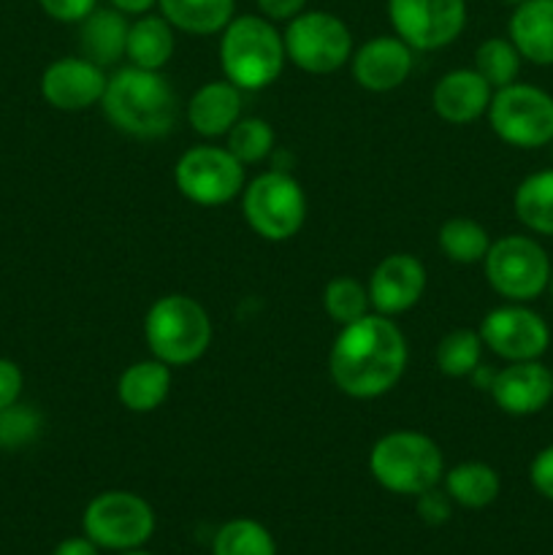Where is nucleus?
Returning <instances> with one entry per match:
<instances>
[{
    "label": "nucleus",
    "instance_id": "obj_17",
    "mask_svg": "<svg viewBox=\"0 0 553 555\" xmlns=\"http://www.w3.org/2000/svg\"><path fill=\"white\" fill-rule=\"evenodd\" d=\"M412 49L399 36H374L352 49L350 68L358 87L369 92H390L412 74Z\"/></svg>",
    "mask_w": 553,
    "mask_h": 555
},
{
    "label": "nucleus",
    "instance_id": "obj_10",
    "mask_svg": "<svg viewBox=\"0 0 553 555\" xmlns=\"http://www.w3.org/2000/svg\"><path fill=\"white\" fill-rule=\"evenodd\" d=\"M285 54L296 68L325 76L339 70L352 57V33L331 11H307L287 22Z\"/></svg>",
    "mask_w": 553,
    "mask_h": 555
},
{
    "label": "nucleus",
    "instance_id": "obj_36",
    "mask_svg": "<svg viewBox=\"0 0 553 555\" xmlns=\"http://www.w3.org/2000/svg\"><path fill=\"white\" fill-rule=\"evenodd\" d=\"M25 388V374H22L20 363L11 358H0V410L16 404Z\"/></svg>",
    "mask_w": 553,
    "mask_h": 555
},
{
    "label": "nucleus",
    "instance_id": "obj_43",
    "mask_svg": "<svg viewBox=\"0 0 553 555\" xmlns=\"http://www.w3.org/2000/svg\"><path fill=\"white\" fill-rule=\"evenodd\" d=\"M504 3H510V5H518V3H524V0H504Z\"/></svg>",
    "mask_w": 553,
    "mask_h": 555
},
{
    "label": "nucleus",
    "instance_id": "obj_21",
    "mask_svg": "<svg viewBox=\"0 0 553 555\" xmlns=\"http://www.w3.org/2000/svg\"><path fill=\"white\" fill-rule=\"evenodd\" d=\"M130 22L123 11L112 5H98L90 16L79 22V49L81 57L92 60L101 68L117 65L125 57L128 47Z\"/></svg>",
    "mask_w": 553,
    "mask_h": 555
},
{
    "label": "nucleus",
    "instance_id": "obj_33",
    "mask_svg": "<svg viewBox=\"0 0 553 555\" xmlns=\"http://www.w3.org/2000/svg\"><path fill=\"white\" fill-rule=\"evenodd\" d=\"M41 434V415L30 404H11L0 410V448L20 450Z\"/></svg>",
    "mask_w": 553,
    "mask_h": 555
},
{
    "label": "nucleus",
    "instance_id": "obj_16",
    "mask_svg": "<svg viewBox=\"0 0 553 555\" xmlns=\"http://www.w3.org/2000/svg\"><path fill=\"white\" fill-rule=\"evenodd\" d=\"M488 393L504 415H537L553 399V372L540 361L507 363L493 374Z\"/></svg>",
    "mask_w": 553,
    "mask_h": 555
},
{
    "label": "nucleus",
    "instance_id": "obj_8",
    "mask_svg": "<svg viewBox=\"0 0 553 555\" xmlns=\"http://www.w3.org/2000/svg\"><path fill=\"white\" fill-rule=\"evenodd\" d=\"M81 529L101 551H136L155 534V509L133 491H103L85 507Z\"/></svg>",
    "mask_w": 553,
    "mask_h": 555
},
{
    "label": "nucleus",
    "instance_id": "obj_19",
    "mask_svg": "<svg viewBox=\"0 0 553 555\" xmlns=\"http://www.w3.org/2000/svg\"><path fill=\"white\" fill-rule=\"evenodd\" d=\"M242 117V90L231 81H206L188 103L190 128L204 139H220Z\"/></svg>",
    "mask_w": 553,
    "mask_h": 555
},
{
    "label": "nucleus",
    "instance_id": "obj_40",
    "mask_svg": "<svg viewBox=\"0 0 553 555\" xmlns=\"http://www.w3.org/2000/svg\"><path fill=\"white\" fill-rule=\"evenodd\" d=\"M108 5L123 11L125 16H141V14H150L152 5H157V0H108Z\"/></svg>",
    "mask_w": 553,
    "mask_h": 555
},
{
    "label": "nucleus",
    "instance_id": "obj_26",
    "mask_svg": "<svg viewBox=\"0 0 553 555\" xmlns=\"http://www.w3.org/2000/svg\"><path fill=\"white\" fill-rule=\"evenodd\" d=\"M513 209L531 233L553 236V168L531 173L515 188Z\"/></svg>",
    "mask_w": 553,
    "mask_h": 555
},
{
    "label": "nucleus",
    "instance_id": "obj_6",
    "mask_svg": "<svg viewBox=\"0 0 553 555\" xmlns=\"http://www.w3.org/2000/svg\"><path fill=\"white\" fill-rule=\"evenodd\" d=\"M242 211L247 225L266 242H287L298 236L307 220V195L298 179L285 171L258 173L242 190Z\"/></svg>",
    "mask_w": 553,
    "mask_h": 555
},
{
    "label": "nucleus",
    "instance_id": "obj_35",
    "mask_svg": "<svg viewBox=\"0 0 553 555\" xmlns=\"http://www.w3.org/2000/svg\"><path fill=\"white\" fill-rule=\"evenodd\" d=\"M529 480L542 499L553 502V444H548L535 455L529 466Z\"/></svg>",
    "mask_w": 553,
    "mask_h": 555
},
{
    "label": "nucleus",
    "instance_id": "obj_3",
    "mask_svg": "<svg viewBox=\"0 0 553 555\" xmlns=\"http://www.w3.org/2000/svg\"><path fill=\"white\" fill-rule=\"evenodd\" d=\"M287 63L285 38L263 14L233 16L220 33L222 74L239 90L258 92L274 85Z\"/></svg>",
    "mask_w": 553,
    "mask_h": 555
},
{
    "label": "nucleus",
    "instance_id": "obj_20",
    "mask_svg": "<svg viewBox=\"0 0 553 555\" xmlns=\"http://www.w3.org/2000/svg\"><path fill=\"white\" fill-rule=\"evenodd\" d=\"M507 38L531 65H553V0H524L515 5Z\"/></svg>",
    "mask_w": 553,
    "mask_h": 555
},
{
    "label": "nucleus",
    "instance_id": "obj_28",
    "mask_svg": "<svg viewBox=\"0 0 553 555\" xmlns=\"http://www.w3.org/2000/svg\"><path fill=\"white\" fill-rule=\"evenodd\" d=\"M211 555H276L271 531L253 518H233L217 529Z\"/></svg>",
    "mask_w": 553,
    "mask_h": 555
},
{
    "label": "nucleus",
    "instance_id": "obj_27",
    "mask_svg": "<svg viewBox=\"0 0 553 555\" xmlns=\"http://www.w3.org/2000/svg\"><path fill=\"white\" fill-rule=\"evenodd\" d=\"M439 253L448 260L461 266L483 263L488 247H491V236H488L486 228L477 220L470 217H453V220L442 222L437 233Z\"/></svg>",
    "mask_w": 553,
    "mask_h": 555
},
{
    "label": "nucleus",
    "instance_id": "obj_1",
    "mask_svg": "<svg viewBox=\"0 0 553 555\" xmlns=\"http://www.w3.org/2000/svg\"><path fill=\"white\" fill-rule=\"evenodd\" d=\"M410 347L399 325L385 314H363L342 325L329 352V372L336 388L358 401L390 393L404 377Z\"/></svg>",
    "mask_w": 553,
    "mask_h": 555
},
{
    "label": "nucleus",
    "instance_id": "obj_11",
    "mask_svg": "<svg viewBox=\"0 0 553 555\" xmlns=\"http://www.w3.org/2000/svg\"><path fill=\"white\" fill-rule=\"evenodd\" d=\"M177 190L198 206H226L244 190V166L226 146H190L173 166Z\"/></svg>",
    "mask_w": 553,
    "mask_h": 555
},
{
    "label": "nucleus",
    "instance_id": "obj_22",
    "mask_svg": "<svg viewBox=\"0 0 553 555\" xmlns=\"http://www.w3.org/2000/svg\"><path fill=\"white\" fill-rule=\"evenodd\" d=\"M168 393H171V366L157 358L130 363L117 379L119 404L136 415L155 412L168 399Z\"/></svg>",
    "mask_w": 553,
    "mask_h": 555
},
{
    "label": "nucleus",
    "instance_id": "obj_9",
    "mask_svg": "<svg viewBox=\"0 0 553 555\" xmlns=\"http://www.w3.org/2000/svg\"><path fill=\"white\" fill-rule=\"evenodd\" d=\"M486 117L493 133L515 150H540L553 141V95L535 85L513 81L493 90Z\"/></svg>",
    "mask_w": 553,
    "mask_h": 555
},
{
    "label": "nucleus",
    "instance_id": "obj_7",
    "mask_svg": "<svg viewBox=\"0 0 553 555\" xmlns=\"http://www.w3.org/2000/svg\"><path fill=\"white\" fill-rule=\"evenodd\" d=\"M551 258L537 238L513 233L491 242L483 271L493 293L513 304H529L548 291Z\"/></svg>",
    "mask_w": 553,
    "mask_h": 555
},
{
    "label": "nucleus",
    "instance_id": "obj_30",
    "mask_svg": "<svg viewBox=\"0 0 553 555\" xmlns=\"http://www.w3.org/2000/svg\"><path fill=\"white\" fill-rule=\"evenodd\" d=\"M520 63L524 57L510 38H486L475 52V70L493 90H502V87L518 81Z\"/></svg>",
    "mask_w": 553,
    "mask_h": 555
},
{
    "label": "nucleus",
    "instance_id": "obj_14",
    "mask_svg": "<svg viewBox=\"0 0 553 555\" xmlns=\"http://www.w3.org/2000/svg\"><path fill=\"white\" fill-rule=\"evenodd\" d=\"M428 285L426 266L410 253L385 255L369 276V301L377 314L396 318L415 307Z\"/></svg>",
    "mask_w": 553,
    "mask_h": 555
},
{
    "label": "nucleus",
    "instance_id": "obj_24",
    "mask_svg": "<svg viewBox=\"0 0 553 555\" xmlns=\"http://www.w3.org/2000/svg\"><path fill=\"white\" fill-rule=\"evenodd\" d=\"M442 486L450 502L464 509L491 507L502 491L499 472L483 461H464V464H455L453 469H445Z\"/></svg>",
    "mask_w": 553,
    "mask_h": 555
},
{
    "label": "nucleus",
    "instance_id": "obj_44",
    "mask_svg": "<svg viewBox=\"0 0 553 555\" xmlns=\"http://www.w3.org/2000/svg\"><path fill=\"white\" fill-rule=\"evenodd\" d=\"M548 146H551V160H553V141H551V144H548Z\"/></svg>",
    "mask_w": 553,
    "mask_h": 555
},
{
    "label": "nucleus",
    "instance_id": "obj_5",
    "mask_svg": "<svg viewBox=\"0 0 553 555\" xmlns=\"http://www.w3.org/2000/svg\"><path fill=\"white\" fill-rule=\"evenodd\" d=\"M144 336L152 358L179 369L201 361L211 347V318L195 298L168 293L157 298L144 318Z\"/></svg>",
    "mask_w": 553,
    "mask_h": 555
},
{
    "label": "nucleus",
    "instance_id": "obj_41",
    "mask_svg": "<svg viewBox=\"0 0 553 555\" xmlns=\"http://www.w3.org/2000/svg\"><path fill=\"white\" fill-rule=\"evenodd\" d=\"M117 555H152L146 551H141V547H136V551H125V553H117Z\"/></svg>",
    "mask_w": 553,
    "mask_h": 555
},
{
    "label": "nucleus",
    "instance_id": "obj_32",
    "mask_svg": "<svg viewBox=\"0 0 553 555\" xmlns=\"http://www.w3.org/2000/svg\"><path fill=\"white\" fill-rule=\"evenodd\" d=\"M369 307H372V301H369L366 285L358 282L356 276H334L325 285L323 309L339 328L369 314Z\"/></svg>",
    "mask_w": 553,
    "mask_h": 555
},
{
    "label": "nucleus",
    "instance_id": "obj_25",
    "mask_svg": "<svg viewBox=\"0 0 553 555\" xmlns=\"http://www.w3.org/2000/svg\"><path fill=\"white\" fill-rule=\"evenodd\" d=\"M157 9L173 30L215 36L236 16V0H157Z\"/></svg>",
    "mask_w": 553,
    "mask_h": 555
},
{
    "label": "nucleus",
    "instance_id": "obj_18",
    "mask_svg": "<svg viewBox=\"0 0 553 555\" xmlns=\"http://www.w3.org/2000/svg\"><path fill=\"white\" fill-rule=\"evenodd\" d=\"M493 87L475 68H455L439 76L432 90V106L450 125H470L488 112Z\"/></svg>",
    "mask_w": 553,
    "mask_h": 555
},
{
    "label": "nucleus",
    "instance_id": "obj_23",
    "mask_svg": "<svg viewBox=\"0 0 553 555\" xmlns=\"http://www.w3.org/2000/svg\"><path fill=\"white\" fill-rule=\"evenodd\" d=\"M177 38H173V27L163 14H141L139 20L130 22L128 30V47H125V57L130 65L144 70H163L171 60Z\"/></svg>",
    "mask_w": 553,
    "mask_h": 555
},
{
    "label": "nucleus",
    "instance_id": "obj_37",
    "mask_svg": "<svg viewBox=\"0 0 553 555\" xmlns=\"http://www.w3.org/2000/svg\"><path fill=\"white\" fill-rule=\"evenodd\" d=\"M417 515H421L423 524L428 526H439L445 524V520L450 518V499L448 493H439L437 488H432V491L421 493L417 496Z\"/></svg>",
    "mask_w": 553,
    "mask_h": 555
},
{
    "label": "nucleus",
    "instance_id": "obj_34",
    "mask_svg": "<svg viewBox=\"0 0 553 555\" xmlns=\"http://www.w3.org/2000/svg\"><path fill=\"white\" fill-rule=\"evenodd\" d=\"M43 14L63 25H79L85 16L98 9V0H38Z\"/></svg>",
    "mask_w": 553,
    "mask_h": 555
},
{
    "label": "nucleus",
    "instance_id": "obj_2",
    "mask_svg": "<svg viewBox=\"0 0 553 555\" xmlns=\"http://www.w3.org/2000/svg\"><path fill=\"white\" fill-rule=\"evenodd\" d=\"M101 106L114 130L130 135V139L152 141L163 139L173 130L179 98L160 70L128 65L108 76Z\"/></svg>",
    "mask_w": 553,
    "mask_h": 555
},
{
    "label": "nucleus",
    "instance_id": "obj_42",
    "mask_svg": "<svg viewBox=\"0 0 553 555\" xmlns=\"http://www.w3.org/2000/svg\"><path fill=\"white\" fill-rule=\"evenodd\" d=\"M548 293H551V301H553V266H551V276H548Z\"/></svg>",
    "mask_w": 553,
    "mask_h": 555
},
{
    "label": "nucleus",
    "instance_id": "obj_4",
    "mask_svg": "<svg viewBox=\"0 0 553 555\" xmlns=\"http://www.w3.org/2000/svg\"><path fill=\"white\" fill-rule=\"evenodd\" d=\"M369 472L380 488L396 496H421L442 482L445 455L421 431H388L369 450Z\"/></svg>",
    "mask_w": 553,
    "mask_h": 555
},
{
    "label": "nucleus",
    "instance_id": "obj_15",
    "mask_svg": "<svg viewBox=\"0 0 553 555\" xmlns=\"http://www.w3.org/2000/svg\"><path fill=\"white\" fill-rule=\"evenodd\" d=\"M108 76L101 65L87 57H60L41 74L43 101L60 112H87L98 106L106 90Z\"/></svg>",
    "mask_w": 553,
    "mask_h": 555
},
{
    "label": "nucleus",
    "instance_id": "obj_38",
    "mask_svg": "<svg viewBox=\"0 0 553 555\" xmlns=\"http://www.w3.org/2000/svg\"><path fill=\"white\" fill-rule=\"evenodd\" d=\"M260 14L271 22H291L307 9V0H255Z\"/></svg>",
    "mask_w": 553,
    "mask_h": 555
},
{
    "label": "nucleus",
    "instance_id": "obj_13",
    "mask_svg": "<svg viewBox=\"0 0 553 555\" xmlns=\"http://www.w3.org/2000/svg\"><path fill=\"white\" fill-rule=\"evenodd\" d=\"M483 347L502 361H540L551 347V328L526 304L507 301L504 307L491 309L480 323Z\"/></svg>",
    "mask_w": 553,
    "mask_h": 555
},
{
    "label": "nucleus",
    "instance_id": "obj_31",
    "mask_svg": "<svg viewBox=\"0 0 553 555\" xmlns=\"http://www.w3.org/2000/svg\"><path fill=\"white\" fill-rule=\"evenodd\" d=\"M226 150L242 166L263 163L274 150V130L263 117H239V122L228 130Z\"/></svg>",
    "mask_w": 553,
    "mask_h": 555
},
{
    "label": "nucleus",
    "instance_id": "obj_39",
    "mask_svg": "<svg viewBox=\"0 0 553 555\" xmlns=\"http://www.w3.org/2000/svg\"><path fill=\"white\" fill-rule=\"evenodd\" d=\"M52 555H101V547L90 537H68L54 547Z\"/></svg>",
    "mask_w": 553,
    "mask_h": 555
},
{
    "label": "nucleus",
    "instance_id": "obj_29",
    "mask_svg": "<svg viewBox=\"0 0 553 555\" xmlns=\"http://www.w3.org/2000/svg\"><path fill=\"white\" fill-rule=\"evenodd\" d=\"M483 339L477 331L455 328L445 334L437 345V369L445 377H472L483 366Z\"/></svg>",
    "mask_w": 553,
    "mask_h": 555
},
{
    "label": "nucleus",
    "instance_id": "obj_12",
    "mask_svg": "<svg viewBox=\"0 0 553 555\" xmlns=\"http://www.w3.org/2000/svg\"><path fill=\"white\" fill-rule=\"evenodd\" d=\"M388 20L412 52H437L464 33L466 0H388Z\"/></svg>",
    "mask_w": 553,
    "mask_h": 555
}]
</instances>
